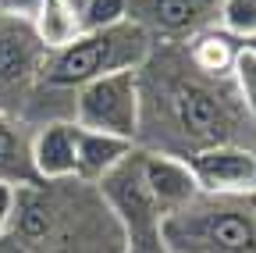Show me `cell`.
Returning a JSON list of instances; mask_svg holds the SVG:
<instances>
[{
	"instance_id": "1",
	"label": "cell",
	"mask_w": 256,
	"mask_h": 253,
	"mask_svg": "<svg viewBox=\"0 0 256 253\" xmlns=\"http://www.w3.org/2000/svg\"><path fill=\"white\" fill-rule=\"evenodd\" d=\"M136 75H139L136 146L182 157V161L224 143L256 146V118L238 100L232 79L200 72L182 43L153 40V50L136 68Z\"/></svg>"
},
{
	"instance_id": "2",
	"label": "cell",
	"mask_w": 256,
	"mask_h": 253,
	"mask_svg": "<svg viewBox=\"0 0 256 253\" xmlns=\"http://www.w3.org/2000/svg\"><path fill=\"white\" fill-rule=\"evenodd\" d=\"M0 253H121V225L86 178H32L11 189Z\"/></svg>"
},
{
	"instance_id": "3",
	"label": "cell",
	"mask_w": 256,
	"mask_h": 253,
	"mask_svg": "<svg viewBox=\"0 0 256 253\" xmlns=\"http://www.w3.org/2000/svg\"><path fill=\"white\" fill-rule=\"evenodd\" d=\"M153 50V36L132 18L107 29H82V33L60 50L46 54L43 86L50 89H78L92 79L121 68H139Z\"/></svg>"
},
{
	"instance_id": "4",
	"label": "cell",
	"mask_w": 256,
	"mask_h": 253,
	"mask_svg": "<svg viewBox=\"0 0 256 253\" xmlns=\"http://www.w3.org/2000/svg\"><path fill=\"white\" fill-rule=\"evenodd\" d=\"M171 253H256V210L249 196L200 193L164 217Z\"/></svg>"
},
{
	"instance_id": "5",
	"label": "cell",
	"mask_w": 256,
	"mask_h": 253,
	"mask_svg": "<svg viewBox=\"0 0 256 253\" xmlns=\"http://www.w3.org/2000/svg\"><path fill=\"white\" fill-rule=\"evenodd\" d=\"M46 47L40 43L32 22L0 18V111L22 121L28 100L43 82Z\"/></svg>"
},
{
	"instance_id": "6",
	"label": "cell",
	"mask_w": 256,
	"mask_h": 253,
	"mask_svg": "<svg viewBox=\"0 0 256 253\" xmlns=\"http://www.w3.org/2000/svg\"><path fill=\"white\" fill-rule=\"evenodd\" d=\"M75 121L82 129L110 132L121 139L139 136V75L136 68L107 72L75 89Z\"/></svg>"
},
{
	"instance_id": "7",
	"label": "cell",
	"mask_w": 256,
	"mask_h": 253,
	"mask_svg": "<svg viewBox=\"0 0 256 253\" xmlns=\"http://www.w3.org/2000/svg\"><path fill=\"white\" fill-rule=\"evenodd\" d=\"M100 196L107 200L110 214L118 217L121 225V239H132V235H153V232H164V207L156 203V196L150 193L146 175H142V150L132 146L128 157L121 161L96 182Z\"/></svg>"
},
{
	"instance_id": "8",
	"label": "cell",
	"mask_w": 256,
	"mask_h": 253,
	"mask_svg": "<svg viewBox=\"0 0 256 253\" xmlns=\"http://www.w3.org/2000/svg\"><path fill=\"white\" fill-rule=\"evenodd\" d=\"M188 168L200 182V193L214 196H249L256 189V146L224 143L188 157Z\"/></svg>"
},
{
	"instance_id": "9",
	"label": "cell",
	"mask_w": 256,
	"mask_h": 253,
	"mask_svg": "<svg viewBox=\"0 0 256 253\" xmlns=\"http://www.w3.org/2000/svg\"><path fill=\"white\" fill-rule=\"evenodd\" d=\"M220 0H128V18L153 40H188L200 29L217 25Z\"/></svg>"
},
{
	"instance_id": "10",
	"label": "cell",
	"mask_w": 256,
	"mask_h": 253,
	"mask_svg": "<svg viewBox=\"0 0 256 253\" xmlns=\"http://www.w3.org/2000/svg\"><path fill=\"white\" fill-rule=\"evenodd\" d=\"M142 175H146V185L156 196V203L164 207V214L185 207L192 196H200V182H196V175H192L188 161H182V157L142 150Z\"/></svg>"
},
{
	"instance_id": "11",
	"label": "cell",
	"mask_w": 256,
	"mask_h": 253,
	"mask_svg": "<svg viewBox=\"0 0 256 253\" xmlns=\"http://www.w3.org/2000/svg\"><path fill=\"white\" fill-rule=\"evenodd\" d=\"M78 121H46L32 129V171L36 178H75Z\"/></svg>"
},
{
	"instance_id": "12",
	"label": "cell",
	"mask_w": 256,
	"mask_h": 253,
	"mask_svg": "<svg viewBox=\"0 0 256 253\" xmlns=\"http://www.w3.org/2000/svg\"><path fill=\"white\" fill-rule=\"evenodd\" d=\"M136 143L121 139L110 132H96V129H82L78 125V146H75V178L86 182H100L121 157H128Z\"/></svg>"
},
{
	"instance_id": "13",
	"label": "cell",
	"mask_w": 256,
	"mask_h": 253,
	"mask_svg": "<svg viewBox=\"0 0 256 253\" xmlns=\"http://www.w3.org/2000/svg\"><path fill=\"white\" fill-rule=\"evenodd\" d=\"M32 171V129L25 121L0 111V185H25Z\"/></svg>"
},
{
	"instance_id": "14",
	"label": "cell",
	"mask_w": 256,
	"mask_h": 253,
	"mask_svg": "<svg viewBox=\"0 0 256 253\" xmlns=\"http://www.w3.org/2000/svg\"><path fill=\"white\" fill-rule=\"evenodd\" d=\"M188 61L196 65L200 72H210V75H228L235 57L242 50V40H235L232 33H224L220 25H210V29H200L192 33L188 40H182Z\"/></svg>"
},
{
	"instance_id": "15",
	"label": "cell",
	"mask_w": 256,
	"mask_h": 253,
	"mask_svg": "<svg viewBox=\"0 0 256 253\" xmlns=\"http://www.w3.org/2000/svg\"><path fill=\"white\" fill-rule=\"evenodd\" d=\"M32 29H36V36L46 50H60L82 33V18L72 0H43Z\"/></svg>"
},
{
	"instance_id": "16",
	"label": "cell",
	"mask_w": 256,
	"mask_h": 253,
	"mask_svg": "<svg viewBox=\"0 0 256 253\" xmlns=\"http://www.w3.org/2000/svg\"><path fill=\"white\" fill-rule=\"evenodd\" d=\"M217 25L224 33H232L235 40L256 36V0H220Z\"/></svg>"
},
{
	"instance_id": "17",
	"label": "cell",
	"mask_w": 256,
	"mask_h": 253,
	"mask_svg": "<svg viewBox=\"0 0 256 253\" xmlns=\"http://www.w3.org/2000/svg\"><path fill=\"white\" fill-rule=\"evenodd\" d=\"M78 8L82 29H107L128 18V0H72Z\"/></svg>"
},
{
	"instance_id": "18",
	"label": "cell",
	"mask_w": 256,
	"mask_h": 253,
	"mask_svg": "<svg viewBox=\"0 0 256 253\" xmlns=\"http://www.w3.org/2000/svg\"><path fill=\"white\" fill-rule=\"evenodd\" d=\"M228 79H232V86H235V93H238V100H242V104L249 107V114L256 118V54H252V50H246V47L238 50Z\"/></svg>"
},
{
	"instance_id": "19",
	"label": "cell",
	"mask_w": 256,
	"mask_h": 253,
	"mask_svg": "<svg viewBox=\"0 0 256 253\" xmlns=\"http://www.w3.org/2000/svg\"><path fill=\"white\" fill-rule=\"evenodd\" d=\"M121 253H171V246H168V235L164 232H153V235L121 239Z\"/></svg>"
},
{
	"instance_id": "20",
	"label": "cell",
	"mask_w": 256,
	"mask_h": 253,
	"mask_svg": "<svg viewBox=\"0 0 256 253\" xmlns=\"http://www.w3.org/2000/svg\"><path fill=\"white\" fill-rule=\"evenodd\" d=\"M43 0H0V18H18V22H36Z\"/></svg>"
},
{
	"instance_id": "21",
	"label": "cell",
	"mask_w": 256,
	"mask_h": 253,
	"mask_svg": "<svg viewBox=\"0 0 256 253\" xmlns=\"http://www.w3.org/2000/svg\"><path fill=\"white\" fill-rule=\"evenodd\" d=\"M242 47H246V50H252V54H256V36H249V40H242Z\"/></svg>"
},
{
	"instance_id": "22",
	"label": "cell",
	"mask_w": 256,
	"mask_h": 253,
	"mask_svg": "<svg viewBox=\"0 0 256 253\" xmlns=\"http://www.w3.org/2000/svg\"><path fill=\"white\" fill-rule=\"evenodd\" d=\"M249 203H252V210H256V189H252V193H249Z\"/></svg>"
}]
</instances>
